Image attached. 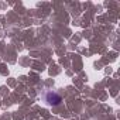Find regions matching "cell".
Wrapping results in <instances>:
<instances>
[{"instance_id":"1","label":"cell","mask_w":120,"mask_h":120,"mask_svg":"<svg viewBox=\"0 0 120 120\" xmlns=\"http://www.w3.org/2000/svg\"><path fill=\"white\" fill-rule=\"evenodd\" d=\"M45 102L48 105H52V106L59 105L61 103V96H59L58 93H55V92H47L45 93Z\"/></svg>"}]
</instances>
